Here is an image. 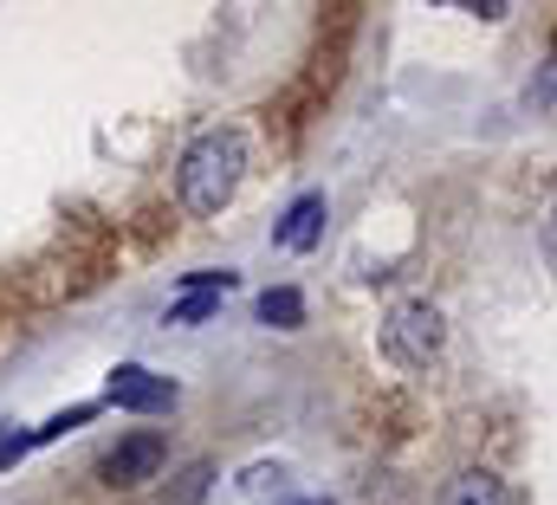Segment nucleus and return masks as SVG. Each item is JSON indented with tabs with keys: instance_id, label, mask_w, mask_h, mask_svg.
<instances>
[{
	"instance_id": "obj_1",
	"label": "nucleus",
	"mask_w": 557,
	"mask_h": 505,
	"mask_svg": "<svg viewBox=\"0 0 557 505\" xmlns=\"http://www.w3.org/2000/svg\"><path fill=\"white\" fill-rule=\"evenodd\" d=\"M247 175V143L240 130H201L188 149H182V169H175V188H182V208L188 214H221L234 201Z\"/></svg>"
},
{
	"instance_id": "obj_15",
	"label": "nucleus",
	"mask_w": 557,
	"mask_h": 505,
	"mask_svg": "<svg viewBox=\"0 0 557 505\" xmlns=\"http://www.w3.org/2000/svg\"><path fill=\"white\" fill-rule=\"evenodd\" d=\"M552 59H557V52H552Z\"/></svg>"
},
{
	"instance_id": "obj_4",
	"label": "nucleus",
	"mask_w": 557,
	"mask_h": 505,
	"mask_svg": "<svg viewBox=\"0 0 557 505\" xmlns=\"http://www.w3.org/2000/svg\"><path fill=\"white\" fill-rule=\"evenodd\" d=\"M104 402H111V408H131V415H156V408L175 402V382L149 377L143 364H124V370L111 377V389H104Z\"/></svg>"
},
{
	"instance_id": "obj_11",
	"label": "nucleus",
	"mask_w": 557,
	"mask_h": 505,
	"mask_svg": "<svg viewBox=\"0 0 557 505\" xmlns=\"http://www.w3.org/2000/svg\"><path fill=\"white\" fill-rule=\"evenodd\" d=\"M278 480H285V467H253V473L240 480V493H253V500H260L267 486H273V493H278Z\"/></svg>"
},
{
	"instance_id": "obj_12",
	"label": "nucleus",
	"mask_w": 557,
	"mask_h": 505,
	"mask_svg": "<svg viewBox=\"0 0 557 505\" xmlns=\"http://www.w3.org/2000/svg\"><path fill=\"white\" fill-rule=\"evenodd\" d=\"M26 447H33V428H26V434H13V428H0V467H7V460H20Z\"/></svg>"
},
{
	"instance_id": "obj_8",
	"label": "nucleus",
	"mask_w": 557,
	"mask_h": 505,
	"mask_svg": "<svg viewBox=\"0 0 557 505\" xmlns=\"http://www.w3.org/2000/svg\"><path fill=\"white\" fill-rule=\"evenodd\" d=\"M91 415H98V402H78V408H65V415H52L46 428H33V447H46V441H59L65 428H85Z\"/></svg>"
},
{
	"instance_id": "obj_7",
	"label": "nucleus",
	"mask_w": 557,
	"mask_h": 505,
	"mask_svg": "<svg viewBox=\"0 0 557 505\" xmlns=\"http://www.w3.org/2000/svg\"><path fill=\"white\" fill-rule=\"evenodd\" d=\"M260 318H267L273 331H298V324H305V298H298L292 285H273V292L260 298Z\"/></svg>"
},
{
	"instance_id": "obj_6",
	"label": "nucleus",
	"mask_w": 557,
	"mask_h": 505,
	"mask_svg": "<svg viewBox=\"0 0 557 505\" xmlns=\"http://www.w3.org/2000/svg\"><path fill=\"white\" fill-rule=\"evenodd\" d=\"M441 505H512V500H506V486H499L493 473H460Z\"/></svg>"
},
{
	"instance_id": "obj_5",
	"label": "nucleus",
	"mask_w": 557,
	"mask_h": 505,
	"mask_svg": "<svg viewBox=\"0 0 557 505\" xmlns=\"http://www.w3.org/2000/svg\"><path fill=\"white\" fill-rule=\"evenodd\" d=\"M318 234H324V195H298L292 208H285V221H278V247L285 253H311L318 247Z\"/></svg>"
},
{
	"instance_id": "obj_14",
	"label": "nucleus",
	"mask_w": 557,
	"mask_h": 505,
	"mask_svg": "<svg viewBox=\"0 0 557 505\" xmlns=\"http://www.w3.org/2000/svg\"><path fill=\"white\" fill-rule=\"evenodd\" d=\"M292 505H331V500H292Z\"/></svg>"
},
{
	"instance_id": "obj_2",
	"label": "nucleus",
	"mask_w": 557,
	"mask_h": 505,
	"mask_svg": "<svg viewBox=\"0 0 557 505\" xmlns=\"http://www.w3.org/2000/svg\"><path fill=\"white\" fill-rule=\"evenodd\" d=\"M441 344H447V324H441V311L428 298H396L389 305V318H383V357L396 370H428L441 357Z\"/></svg>"
},
{
	"instance_id": "obj_13",
	"label": "nucleus",
	"mask_w": 557,
	"mask_h": 505,
	"mask_svg": "<svg viewBox=\"0 0 557 505\" xmlns=\"http://www.w3.org/2000/svg\"><path fill=\"white\" fill-rule=\"evenodd\" d=\"M545 253L557 259V208H552V221H545Z\"/></svg>"
},
{
	"instance_id": "obj_9",
	"label": "nucleus",
	"mask_w": 557,
	"mask_h": 505,
	"mask_svg": "<svg viewBox=\"0 0 557 505\" xmlns=\"http://www.w3.org/2000/svg\"><path fill=\"white\" fill-rule=\"evenodd\" d=\"M208 480H214V467H208V460H195V467L182 473V486L169 493V505H195L201 493H208Z\"/></svg>"
},
{
	"instance_id": "obj_3",
	"label": "nucleus",
	"mask_w": 557,
	"mask_h": 505,
	"mask_svg": "<svg viewBox=\"0 0 557 505\" xmlns=\"http://www.w3.org/2000/svg\"><path fill=\"white\" fill-rule=\"evenodd\" d=\"M162 460H169L162 434H124V441L98 460V480H104V486H117V493H131V486H143V480H156V473H162Z\"/></svg>"
},
{
	"instance_id": "obj_10",
	"label": "nucleus",
	"mask_w": 557,
	"mask_h": 505,
	"mask_svg": "<svg viewBox=\"0 0 557 505\" xmlns=\"http://www.w3.org/2000/svg\"><path fill=\"white\" fill-rule=\"evenodd\" d=\"M214 305H221L214 292H188V298L169 311V324H201V318H214Z\"/></svg>"
}]
</instances>
